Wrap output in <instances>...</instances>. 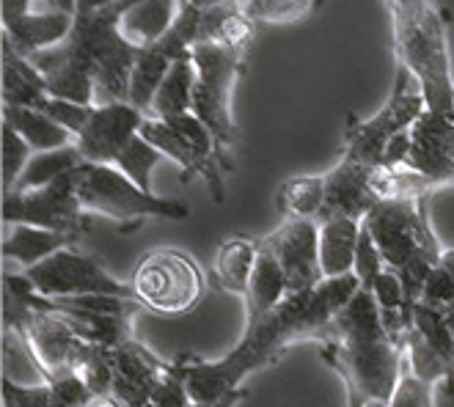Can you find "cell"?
Returning a JSON list of instances; mask_svg holds the SVG:
<instances>
[{"mask_svg":"<svg viewBox=\"0 0 454 407\" xmlns=\"http://www.w3.org/2000/svg\"><path fill=\"white\" fill-rule=\"evenodd\" d=\"M325 204V174L314 176H292L278 190V209L286 218H314Z\"/></svg>","mask_w":454,"mask_h":407,"instance_id":"obj_29","label":"cell"},{"mask_svg":"<svg viewBox=\"0 0 454 407\" xmlns=\"http://www.w3.org/2000/svg\"><path fill=\"white\" fill-rule=\"evenodd\" d=\"M39 294L44 297H80V294H111V297H127V301H138L132 292L129 281L114 278L108 270L102 267L99 259L80 254L72 248H61L50 259L25 270Z\"/></svg>","mask_w":454,"mask_h":407,"instance_id":"obj_12","label":"cell"},{"mask_svg":"<svg viewBox=\"0 0 454 407\" xmlns=\"http://www.w3.org/2000/svg\"><path fill=\"white\" fill-rule=\"evenodd\" d=\"M361 223L356 218H328L319 223V264L325 278L353 273Z\"/></svg>","mask_w":454,"mask_h":407,"instance_id":"obj_20","label":"cell"},{"mask_svg":"<svg viewBox=\"0 0 454 407\" xmlns=\"http://www.w3.org/2000/svg\"><path fill=\"white\" fill-rule=\"evenodd\" d=\"M443 314H446V319H449V328H451V333H454V303H449V306L443 309Z\"/></svg>","mask_w":454,"mask_h":407,"instance_id":"obj_47","label":"cell"},{"mask_svg":"<svg viewBox=\"0 0 454 407\" xmlns=\"http://www.w3.org/2000/svg\"><path fill=\"white\" fill-rule=\"evenodd\" d=\"M141 135L163 152L168 160H174L182 168V179L188 182L191 176H201L209 196L215 204L226 201V187H223V162L215 144V135L209 127L193 113H179L168 119H154L146 116L141 124Z\"/></svg>","mask_w":454,"mask_h":407,"instance_id":"obj_8","label":"cell"},{"mask_svg":"<svg viewBox=\"0 0 454 407\" xmlns=\"http://www.w3.org/2000/svg\"><path fill=\"white\" fill-rule=\"evenodd\" d=\"M166 154L160 152L157 146H152L144 135L138 132L136 138H132L127 144V149L119 154L116 160V168L124 171L132 182H136L141 190H146V193H152V171L157 168V162H163Z\"/></svg>","mask_w":454,"mask_h":407,"instance_id":"obj_31","label":"cell"},{"mask_svg":"<svg viewBox=\"0 0 454 407\" xmlns=\"http://www.w3.org/2000/svg\"><path fill=\"white\" fill-rule=\"evenodd\" d=\"M74 182L83 209L89 215H105V218L116 221L121 231H136L149 218H191V207L184 201L146 193L116 166L86 160L74 168Z\"/></svg>","mask_w":454,"mask_h":407,"instance_id":"obj_6","label":"cell"},{"mask_svg":"<svg viewBox=\"0 0 454 407\" xmlns=\"http://www.w3.org/2000/svg\"><path fill=\"white\" fill-rule=\"evenodd\" d=\"M289 294V281L281 262L276 259V254L270 248H264L259 242V256H256V267L254 276L246 292V322H254L259 317H264L267 311H273L284 297Z\"/></svg>","mask_w":454,"mask_h":407,"instance_id":"obj_21","label":"cell"},{"mask_svg":"<svg viewBox=\"0 0 454 407\" xmlns=\"http://www.w3.org/2000/svg\"><path fill=\"white\" fill-rule=\"evenodd\" d=\"M111 364H114L111 391L129 407H149L152 388L160 372L166 369V361H160L144 344L129 339L119 347H111Z\"/></svg>","mask_w":454,"mask_h":407,"instance_id":"obj_17","label":"cell"},{"mask_svg":"<svg viewBox=\"0 0 454 407\" xmlns=\"http://www.w3.org/2000/svg\"><path fill=\"white\" fill-rule=\"evenodd\" d=\"M4 9H0V20H14V17H22V14H31L28 9H31V0H4L0 4Z\"/></svg>","mask_w":454,"mask_h":407,"instance_id":"obj_40","label":"cell"},{"mask_svg":"<svg viewBox=\"0 0 454 407\" xmlns=\"http://www.w3.org/2000/svg\"><path fill=\"white\" fill-rule=\"evenodd\" d=\"M56 9H61V12H69V14H74V9H77V0H56Z\"/></svg>","mask_w":454,"mask_h":407,"instance_id":"obj_46","label":"cell"},{"mask_svg":"<svg viewBox=\"0 0 454 407\" xmlns=\"http://www.w3.org/2000/svg\"><path fill=\"white\" fill-rule=\"evenodd\" d=\"M176 12L179 0H144L121 17V34L138 47L154 44L160 36H166L176 20Z\"/></svg>","mask_w":454,"mask_h":407,"instance_id":"obj_27","label":"cell"},{"mask_svg":"<svg viewBox=\"0 0 454 407\" xmlns=\"http://www.w3.org/2000/svg\"><path fill=\"white\" fill-rule=\"evenodd\" d=\"M72 25H74V14L61 9H50L42 14H22L4 22V39H9L17 52L31 59L34 52L61 44L72 34Z\"/></svg>","mask_w":454,"mask_h":407,"instance_id":"obj_18","label":"cell"},{"mask_svg":"<svg viewBox=\"0 0 454 407\" xmlns=\"http://www.w3.org/2000/svg\"><path fill=\"white\" fill-rule=\"evenodd\" d=\"M383 270H386V262H383V254L378 248V242H375V237H372L369 226L361 223V237H358V251H356L353 273L358 276L364 289H372Z\"/></svg>","mask_w":454,"mask_h":407,"instance_id":"obj_35","label":"cell"},{"mask_svg":"<svg viewBox=\"0 0 454 407\" xmlns=\"http://www.w3.org/2000/svg\"><path fill=\"white\" fill-rule=\"evenodd\" d=\"M174 59L168 52L160 47L157 42L154 44H146L141 47L138 59H136V67H132V77H129V105L138 107L141 113L149 116L152 111V102H154V94L163 83V77L168 74Z\"/></svg>","mask_w":454,"mask_h":407,"instance_id":"obj_25","label":"cell"},{"mask_svg":"<svg viewBox=\"0 0 454 407\" xmlns=\"http://www.w3.org/2000/svg\"><path fill=\"white\" fill-rule=\"evenodd\" d=\"M386 407H435V383L413 374V369L405 364L396 391Z\"/></svg>","mask_w":454,"mask_h":407,"instance_id":"obj_34","label":"cell"},{"mask_svg":"<svg viewBox=\"0 0 454 407\" xmlns=\"http://www.w3.org/2000/svg\"><path fill=\"white\" fill-rule=\"evenodd\" d=\"M281 262L289 292H306L323 281L319 264V221L314 218H286L273 234L259 239Z\"/></svg>","mask_w":454,"mask_h":407,"instance_id":"obj_13","label":"cell"},{"mask_svg":"<svg viewBox=\"0 0 454 407\" xmlns=\"http://www.w3.org/2000/svg\"><path fill=\"white\" fill-rule=\"evenodd\" d=\"M132 292L138 303L154 314H184L204 297L201 267L182 251L157 248L149 251L132 270Z\"/></svg>","mask_w":454,"mask_h":407,"instance_id":"obj_10","label":"cell"},{"mask_svg":"<svg viewBox=\"0 0 454 407\" xmlns=\"http://www.w3.org/2000/svg\"><path fill=\"white\" fill-rule=\"evenodd\" d=\"M256 256H259V239L254 237H231L221 242L215 262H212V276H215L218 289L246 297L256 267Z\"/></svg>","mask_w":454,"mask_h":407,"instance_id":"obj_22","label":"cell"},{"mask_svg":"<svg viewBox=\"0 0 454 407\" xmlns=\"http://www.w3.org/2000/svg\"><path fill=\"white\" fill-rule=\"evenodd\" d=\"M4 121L12 124L25 141L31 144L34 152L59 149L67 144H74V135L61 127L56 119L42 113L39 107H25V105H4Z\"/></svg>","mask_w":454,"mask_h":407,"instance_id":"obj_24","label":"cell"},{"mask_svg":"<svg viewBox=\"0 0 454 407\" xmlns=\"http://www.w3.org/2000/svg\"><path fill=\"white\" fill-rule=\"evenodd\" d=\"M427 306H435V309H446L449 303H454V278L446 273L441 264L433 267L430 278H427L424 289H421V301Z\"/></svg>","mask_w":454,"mask_h":407,"instance_id":"obj_38","label":"cell"},{"mask_svg":"<svg viewBox=\"0 0 454 407\" xmlns=\"http://www.w3.org/2000/svg\"><path fill=\"white\" fill-rule=\"evenodd\" d=\"M386 404H388V402H369L366 407H386Z\"/></svg>","mask_w":454,"mask_h":407,"instance_id":"obj_48","label":"cell"},{"mask_svg":"<svg viewBox=\"0 0 454 407\" xmlns=\"http://www.w3.org/2000/svg\"><path fill=\"white\" fill-rule=\"evenodd\" d=\"M80 162H86V157H83V152L77 149V144H67V146L47 149V152H34L31 162L25 166V171L17 179L14 190H36V187H44L52 179H59L61 174L77 168Z\"/></svg>","mask_w":454,"mask_h":407,"instance_id":"obj_28","label":"cell"},{"mask_svg":"<svg viewBox=\"0 0 454 407\" xmlns=\"http://www.w3.org/2000/svg\"><path fill=\"white\" fill-rule=\"evenodd\" d=\"M4 407H52V394L44 380L36 386H20L12 374H4Z\"/></svg>","mask_w":454,"mask_h":407,"instance_id":"obj_37","label":"cell"},{"mask_svg":"<svg viewBox=\"0 0 454 407\" xmlns=\"http://www.w3.org/2000/svg\"><path fill=\"white\" fill-rule=\"evenodd\" d=\"M31 144L22 138V135L4 121V144H0V168H4V193L14 190L17 179L22 176L25 166L31 162Z\"/></svg>","mask_w":454,"mask_h":407,"instance_id":"obj_33","label":"cell"},{"mask_svg":"<svg viewBox=\"0 0 454 407\" xmlns=\"http://www.w3.org/2000/svg\"><path fill=\"white\" fill-rule=\"evenodd\" d=\"M144 0H114L97 12H74L72 34L31 61L47 80L50 97L86 105L129 99V77L141 47L121 34V17Z\"/></svg>","mask_w":454,"mask_h":407,"instance_id":"obj_2","label":"cell"},{"mask_svg":"<svg viewBox=\"0 0 454 407\" xmlns=\"http://www.w3.org/2000/svg\"><path fill=\"white\" fill-rule=\"evenodd\" d=\"M443 270H446V273L454 278V248H449V251H443V256H441V262H438Z\"/></svg>","mask_w":454,"mask_h":407,"instance_id":"obj_44","label":"cell"},{"mask_svg":"<svg viewBox=\"0 0 454 407\" xmlns=\"http://www.w3.org/2000/svg\"><path fill=\"white\" fill-rule=\"evenodd\" d=\"M413 74L408 72V67L396 64V80L391 97L383 102V107L369 119H358V116H347V127H344V157L358 160L364 166L378 168L383 166V154L386 146L391 144L394 135H399L403 129H411L419 116L427 111V99L421 94V89H413Z\"/></svg>","mask_w":454,"mask_h":407,"instance_id":"obj_9","label":"cell"},{"mask_svg":"<svg viewBox=\"0 0 454 407\" xmlns=\"http://www.w3.org/2000/svg\"><path fill=\"white\" fill-rule=\"evenodd\" d=\"M108 4H114V0H77L74 12H97V9L108 6Z\"/></svg>","mask_w":454,"mask_h":407,"instance_id":"obj_43","label":"cell"},{"mask_svg":"<svg viewBox=\"0 0 454 407\" xmlns=\"http://www.w3.org/2000/svg\"><path fill=\"white\" fill-rule=\"evenodd\" d=\"M372 166L344 157L325 174V204L319 212V223L328 218H356L364 221L369 209L380 199L372 190Z\"/></svg>","mask_w":454,"mask_h":407,"instance_id":"obj_16","label":"cell"},{"mask_svg":"<svg viewBox=\"0 0 454 407\" xmlns=\"http://www.w3.org/2000/svg\"><path fill=\"white\" fill-rule=\"evenodd\" d=\"M83 407H129V404L121 402L114 391H108V394H91Z\"/></svg>","mask_w":454,"mask_h":407,"instance_id":"obj_42","label":"cell"},{"mask_svg":"<svg viewBox=\"0 0 454 407\" xmlns=\"http://www.w3.org/2000/svg\"><path fill=\"white\" fill-rule=\"evenodd\" d=\"M144 119L146 113H141L138 107H132L129 102L94 105L86 127L74 135V144L89 162L116 166L119 154L141 132Z\"/></svg>","mask_w":454,"mask_h":407,"instance_id":"obj_14","label":"cell"},{"mask_svg":"<svg viewBox=\"0 0 454 407\" xmlns=\"http://www.w3.org/2000/svg\"><path fill=\"white\" fill-rule=\"evenodd\" d=\"M39 111L47 113L50 119H56L61 127H67L72 135H77L80 129L86 127L94 105H86V102H74V99H64V97H44L39 105Z\"/></svg>","mask_w":454,"mask_h":407,"instance_id":"obj_36","label":"cell"},{"mask_svg":"<svg viewBox=\"0 0 454 407\" xmlns=\"http://www.w3.org/2000/svg\"><path fill=\"white\" fill-rule=\"evenodd\" d=\"M4 226H42L69 234H89V212L80 204L74 168L36 190H9L4 193Z\"/></svg>","mask_w":454,"mask_h":407,"instance_id":"obj_11","label":"cell"},{"mask_svg":"<svg viewBox=\"0 0 454 407\" xmlns=\"http://www.w3.org/2000/svg\"><path fill=\"white\" fill-rule=\"evenodd\" d=\"M191 391H188V366L179 356L174 364L166 361V369L160 372L157 383L149 396V407H191Z\"/></svg>","mask_w":454,"mask_h":407,"instance_id":"obj_32","label":"cell"},{"mask_svg":"<svg viewBox=\"0 0 454 407\" xmlns=\"http://www.w3.org/2000/svg\"><path fill=\"white\" fill-rule=\"evenodd\" d=\"M246 50L248 47H231L218 42H201L193 47V113L215 135L226 171H234L231 149L239 144V127L231 111V94L239 74L246 69Z\"/></svg>","mask_w":454,"mask_h":407,"instance_id":"obj_7","label":"cell"},{"mask_svg":"<svg viewBox=\"0 0 454 407\" xmlns=\"http://www.w3.org/2000/svg\"><path fill=\"white\" fill-rule=\"evenodd\" d=\"M361 289L356 273L339 278H323L314 289L289 292L284 301L264 317L246 322V333L231 352L218 361H201L184 352L188 366V391L193 402H215L237 388H243L246 377L276 364L289 347L303 341L325 344L333 333L336 314L350 303Z\"/></svg>","mask_w":454,"mask_h":407,"instance_id":"obj_1","label":"cell"},{"mask_svg":"<svg viewBox=\"0 0 454 407\" xmlns=\"http://www.w3.org/2000/svg\"><path fill=\"white\" fill-rule=\"evenodd\" d=\"M193 86H196V64L193 56L179 59L171 64L168 74L160 83L149 116L154 119H168L193 111Z\"/></svg>","mask_w":454,"mask_h":407,"instance_id":"obj_26","label":"cell"},{"mask_svg":"<svg viewBox=\"0 0 454 407\" xmlns=\"http://www.w3.org/2000/svg\"><path fill=\"white\" fill-rule=\"evenodd\" d=\"M408 157H411V129H403L399 135H394L391 144L386 146L383 166H405Z\"/></svg>","mask_w":454,"mask_h":407,"instance_id":"obj_39","label":"cell"},{"mask_svg":"<svg viewBox=\"0 0 454 407\" xmlns=\"http://www.w3.org/2000/svg\"><path fill=\"white\" fill-rule=\"evenodd\" d=\"M6 237H4V259H12L17 264H22L25 270L50 259L52 254H59L61 248H72L77 246L80 234H69V231H56V229H42V226H28V223H17V226H6Z\"/></svg>","mask_w":454,"mask_h":407,"instance_id":"obj_19","label":"cell"},{"mask_svg":"<svg viewBox=\"0 0 454 407\" xmlns=\"http://www.w3.org/2000/svg\"><path fill=\"white\" fill-rule=\"evenodd\" d=\"M44 4H47V6H52V9H56V0H44Z\"/></svg>","mask_w":454,"mask_h":407,"instance_id":"obj_49","label":"cell"},{"mask_svg":"<svg viewBox=\"0 0 454 407\" xmlns=\"http://www.w3.org/2000/svg\"><path fill=\"white\" fill-rule=\"evenodd\" d=\"M391 17L396 64L408 67L430 111L454 119V80L449 59L451 14L430 0H383Z\"/></svg>","mask_w":454,"mask_h":407,"instance_id":"obj_3","label":"cell"},{"mask_svg":"<svg viewBox=\"0 0 454 407\" xmlns=\"http://www.w3.org/2000/svg\"><path fill=\"white\" fill-rule=\"evenodd\" d=\"M405 166L430 176L441 187L454 184V119L427 111L411 127V157Z\"/></svg>","mask_w":454,"mask_h":407,"instance_id":"obj_15","label":"cell"},{"mask_svg":"<svg viewBox=\"0 0 454 407\" xmlns=\"http://www.w3.org/2000/svg\"><path fill=\"white\" fill-rule=\"evenodd\" d=\"M430 199H380L369 209L364 223L375 237L386 267L403 278L408 314L421 301V289L433 267L441 262L443 248L430 223Z\"/></svg>","mask_w":454,"mask_h":407,"instance_id":"obj_4","label":"cell"},{"mask_svg":"<svg viewBox=\"0 0 454 407\" xmlns=\"http://www.w3.org/2000/svg\"><path fill=\"white\" fill-rule=\"evenodd\" d=\"M246 396H248L246 388H237L234 394H229V396H223V399H215V402H193L191 407H237Z\"/></svg>","mask_w":454,"mask_h":407,"instance_id":"obj_41","label":"cell"},{"mask_svg":"<svg viewBox=\"0 0 454 407\" xmlns=\"http://www.w3.org/2000/svg\"><path fill=\"white\" fill-rule=\"evenodd\" d=\"M193 6H201V9H209V6H221V4H234V0H188Z\"/></svg>","mask_w":454,"mask_h":407,"instance_id":"obj_45","label":"cell"},{"mask_svg":"<svg viewBox=\"0 0 454 407\" xmlns=\"http://www.w3.org/2000/svg\"><path fill=\"white\" fill-rule=\"evenodd\" d=\"M319 356L341 377L347 407H366L394 396L405 366V339L391 333L331 336Z\"/></svg>","mask_w":454,"mask_h":407,"instance_id":"obj_5","label":"cell"},{"mask_svg":"<svg viewBox=\"0 0 454 407\" xmlns=\"http://www.w3.org/2000/svg\"><path fill=\"white\" fill-rule=\"evenodd\" d=\"M325 0H243L246 14L259 25H295L309 20Z\"/></svg>","mask_w":454,"mask_h":407,"instance_id":"obj_30","label":"cell"},{"mask_svg":"<svg viewBox=\"0 0 454 407\" xmlns=\"http://www.w3.org/2000/svg\"><path fill=\"white\" fill-rule=\"evenodd\" d=\"M47 91V80L36 69V64L17 52L9 39H4V105H25L36 107Z\"/></svg>","mask_w":454,"mask_h":407,"instance_id":"obj_23","label":"cell"}]
</instances>
